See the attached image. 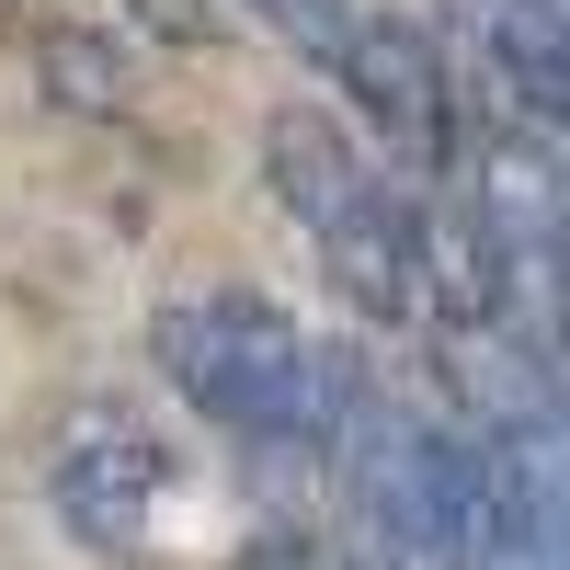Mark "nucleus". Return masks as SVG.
Here are the masks:
<instances>
[{
  "label": "nucleus",
  "mask_w": 570,
  "mask_h": 570,
  "mask_svg": "<svg viewBox=\"0 0 570 570\" xmlns=\"http://www.w3.org/2000/svg\"><path fill=\"white\" fill-rule=\"evenodd\" d=\"M149 343H160V376L217 422V434H240V445H297V456L308 445H343V422L365 400L343 354H320L285 308L228 297V285L171 297Z\"/></svg>",
  "instance_id": "f257e3e1"
},
{
  "label": "nucleus",
  "mask_w": 570,
  "mask_h": 570,
  "mask_svg": "<svg viewBox=\"0 0 570 570\" xmlns=\"http://www.w3.org/2000/svg\"><path fill=\"white\" fill-rule=\"evenodd\" d=\"M343 80H354V104L376 115V137H389L411 171H434V160H445L456 104H445V69H434V46H422V23H354Z\"/></svg>",
  "instance_id": "f03ea898"
},
{
  "label": "nucleus",
  "mask_w": 570,
  "mask_h": 570,
  "mask_svg": "<svg viewBox=\"0 0 570 570\" xmlns=\"http://www.w3.org/2000/svg\"><path fill=\"white\" fill-rule=\"evenodd\" d=\"M263 183H274V206L297 217L308 240H331V228L376 195V160H365L320 104H285V115H263Z\"/></svg>",
  "instance_id": "7ed1b4c3"
},
{
  "label": "nucleus",
  "mask_w": 570,
  "mask_h": 570,
  "mask_svg": "<svg viewBox=\"0 0 570 570\" xmlns=\"http://www.w3.org/2000/svg\"><path fill=\"white\" fill-rule=\"evenodd\" d=\"M149 502H160V445L149 434H91V445L58 456V513H69L80 548H137Z\"/></svg>",
  "instance_id": "20e7f679"
},
{
  "label": "nucleus",
  "mask_w": 570,
  "mask_h": 570,
  "mask_svg": "<svg viewBox=\"0 0 570 570\" xmlns=\"http://www.w3.org/2000/svg\"><path fill=\"white\" fill-rule=\"evenodd\" d=\"M35 91H46L58 115H126L137 69H126L115 35H91V23H46V35H35Z\"/></svg>",
  "instance_id": "39448f33"
},
{
  "label": "nucleus",
  "mask_w": 570,
  "mask_h": 570,
  "mask_svg": "<svg viewBox=\"0 0 570 570\" xmlns=\"http://www.w3.org/2000/svg\"><path fill=\"white\" fill-rule=\"evenodd\" d=\"M252 12L297 46V58H331V69H343V46H354V12H343V0H252Z\"/></svg>",
  "instance_id": "423d86ee"
},
{
  "label": "nucleus",
  "mask_w": 570,
  "mask_h": 570,
  "mask_svg": "<svg viewBox=\"0 0 570 570\" xmlns=\"http://www.w3.org/2000/svg\"><path fill=\"white\" fill-rule=\"evenodd\" d=\"M137 23L171 35V46H217V35H228V23H217V0H137Z\"/></svg>",
  "instance_id": "0eeeda50"
}]
</instances>
